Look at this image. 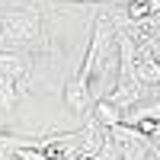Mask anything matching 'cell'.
<instances>
[{
	"instance_id": "cell-1",
	"label": "cell",
	"mask_w": 160,
	"mask_h": 160,
	"mask_svg": "<svg viewBox=\"0 0 160 160\" xmlns=\"http://www.w3.org/2000/svg\"><path fill=\"white\" fill-rule=\"evenodd\" d=\"M42 48V16L32 10L0 16V51H38Z\"/></svg>"
},
{
	"instance_id": "cell-2",
	"label": "cell",
	"mask_w": 160,
	"mask_h": 160,
	"mask_svg": "<svg viewBox=\"0 0 160 160\" xmlns=\"http://www.w3.org/2000/svg\"><path fill=\"white\" fill-rule=\"evenodd\" d=\"M64 106H68V112L83 115V118L93 112V96H90V83H87V77L74 74V77L68 80V87H64Z\"/></svg>"
},
{
	"instance_id": "cell-3",
	"label": "cell",
	"mask_w": 160,
	"mask_h": 160,
	"mask_svg": "<svg viewBox=\"0 0 160 160\" xmlns=\"http://www.w3.org/2000/svg\"><path fill=\"white\" fill-rule=\"evenodd\" d=\"M0 77L13 80V83H29L32 55L29 51H0Z\"/></svg>"
},
{
	"instance_id": "cell-4",
	"label": "cell",
	"mask_w": 160,
	"mask_h": 160,
	"mask_svg": "<svg viewBox=\"0 0 160 160\" xmlns=\"http://www.w3.org/2000/svg\"><path fill=\"white\" fill-rule=\"evenodd\" d=\"M144 122H160V93H154V90H148V96L141 102H135L131 109L122 112V125H128V128H138Z\"/></svg>"
},
{
	"instance_id": "cell-5",
	"label": "cell",
	"mask_w": 160,
	"mask_h": 160,
	"mask_svg": "<svg viewBox=\"0 0 160 160\" xmlns=\"http://www.w3.org/2000/svg\"><path fill=\"white\" fill-rule=\"evenodd\" d=\"M93 122L96 125H102L106 131L109 128H115V125H122V109H118V106H112L109 99H99V102H93Z\"/></svg>"
},
{
	"instance_id": "cell-6",
	"label": "cell",
	"mask_w": 160,
	"mask_h": 160,
	"mask_svg": "<svg viewBox=\"0 0 160 160\" xmlns=\"http://www.w3.org/2000/svg\"><path fill=\"white\" fill-rule=\"evenodd\" d=\"M16 102H19V90H16V83H13V80H7V77H0V109L10 112Z\"/></svg>"
},
{
	"instance_id": "cell-7",
	"label": "cell",
	"mask_w": 160,
	"mask_h": 160,
	"mask_svg": "<svg viewBox=\"0 0 160 160\" xmlns=\"http://www.w3.org/2000/svg\"><path fill=\"white\" fill-rule=\"evenodd\" d=\"M55 3H115V0H55Z\"/></svg>"
},
{
	"instance_id": "cell-8",
	"label": "cell",
	"mask_w": 160,
	"mask_h": 160,
	"mask_svg": "<svg viewBox=\"0 0 160 160\" xmlns=\"http://www.w3.org/2000/svg\"><path fill=\"white\" fill-rule=\"evenodd\" d=\"M144 160H160V151H157V144H154V148H151V154L144 157Z\"/></svg>"
},
{
	"instance_id": "cell-9",
	"label": "cell",
	"mask_w": 160,
	"mask_h": 160,
	"mask_svg": "<svg viewBox=\"0 0 160 160\" xmlns=\"http://www.w3.org/2000/svg\"><path fill=\"white\" fill-rule=\"evenodd\" d=\"M10 160H19V157H10Z\"/></svg>"
}]
</instances>
